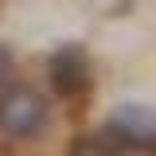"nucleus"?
Returning <instances> with one entry per match:
<instances>
[{"label": "nucleus", "mask_w": 156, "mask_h": 156, "mask_svg": "<svg viewBox=\"0 0 156 156\" xmlns=\"http://www.w3.org/2000/svg\"><path fill=\"white\" fill-rule=\"evenodd\" d=\"M51 121V105L35 86L12 82L8 90H0V133L12 140H35L43 136Z\"/></svg>", "instance_id": "1"}, {"label": "nucleus", "mask_w": 156, "mask_h": 156, "mask_svg": "<svg viewBox=\"0 0 156 156\" xmlns=\"http://www.w3.org/2000/svg\"><path fill=\"white\" fill-rule=\"evenodd\" d=\"M47 82H51V90L55 98L62 101H78V98H86L94 90V62L86 55V47H58L55 55L47 58Z\"/></svg>", "instance_id": "2"}, {"label": "nucleus", "mask_w": 156, "mask_h": 156, "mask_svg": "<svg viewBox=\"0 0 156 156\" xmlns=\"http://www.w3.org/2000/svg\"><path fill=\"white\" fill-rule=\"evenodd\" d=\"M74 156H117V148H113V140H105V136H78Z\"/></svg>", "instance_id": "3"}, {"label": "nucleus", "mask_w": 156, "mask_h": 156, "mask_svg": "<svg viewBox=\"0 0 156 156\" xmlns=\"http://www.w3.org/2000/svg\"><path fill=\"white\" fill-rule=\"evenodd\" d=\"M12 82H16V58L0 47V90H8Z\"/></svg>", "instance_id": "4"}]
</instances>
